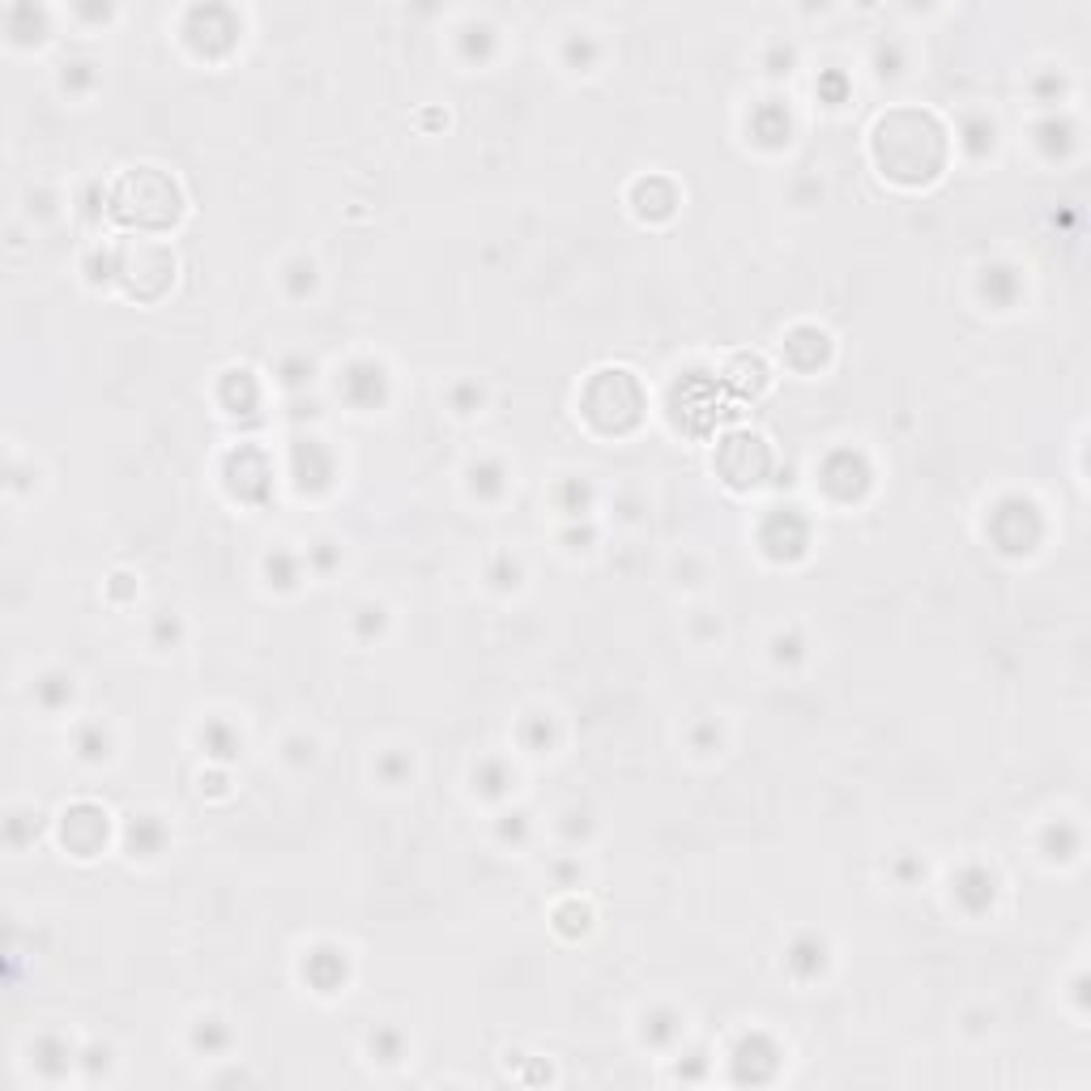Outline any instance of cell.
<instances>
[{
	"label": "cell",
	"instance_id": "cell-13",
	"mask_svg": "<svg viewBox=\"0 0 1091 1091\" xmlns=\"http://www.w3.org/2000/svg\"><path fill=\"white\" fill-rule=\"evenodd\" d=\"M218 18H222V9H188V13H183V43H188L192 52H201L205 60L231 56L235 43H240V26L218 31V26H213Z\"/></svg>",
	"mask_w": 1091,
	"mask_h": 1091
},
{
	"label": "cell",
	"instance_id": "cell-1",
	"mask_svg": "<svg viewBox=\"0 0 1091 1091\" xmlns=\"http://www.w3.org/2000/svg\"><path fill=\"white\" fill-rule=\"evenodd\" d=\"M870 149H875V163H879L882 176L904 183V188H921V183L943 176L950 142L938 115L916 111V107H900V111L882 115L875 124Z\"/></svg>",
	"mask_w": 1091,
	"mask_h": 1091
},
{
	"label": "cell",
	"instance_id": "cell-25",
	"mask_svg": "<svg viewBox=\"0 0 1091 1091\" xmlns=\"http://www.w3.org/2000/svg\"><path fill=\"white\" fill-rule=\"evenodd\" d=\"M516 738L525 746L528 755H550L555 746H559V721L550 716V712H542V708H533L521 716V725H516Z\"/></svg>",
	"mask_w": 1091,
	"mask_h": 1091
},
{
	"label": "cell",
	"instance_id": "cell-47",
	"mask_svg": "<svg viewBox=\"0 0 1091 1091\" xmlns=\"http://www.w3.org/2000/svg\"><path fill=\"white\" fill-rule=\"evenodd\" d=\"M687 746L695 750V755H721V746H725V734H721V725L704 716V721H695L691 730H687Z\"/></svg>",
	"mask_w": 1091,
	"mask_h": 1091
},
{
	"label": "cell",
	"instance_id": "cell-49",
	"mask_svg": "<svg viewBox=\"0 0 1091 1091\" xmlns=\"http://www.w3.org/2000/svg\"><path fill=\"white\" fill-rule=\"evenodd\" d=\"M1032 94H1036V103L1040 107H1057L1061 103V94H1066V73L1040 69L1036 73V81H1032Z\"/></svg>",
	"mask_w": 1091,
	"mask_h": 1091
},
{
	"label": "cell",
	"instance_id": "cell-30",
	"mask_svg": "<svg viewBox=\"0 0 1091 1091\" xmlns=\"http://www.w3.org/2000/svg\"><path fill=\"white\" fill-rule=\"evenodd\" d=\"M111 750H115V738H111V730H107L103 721H81L73 730V755L81 764H107Z\"/></svg>",
	"mask_w": 1091,
	"mask_h": 1091
},
{
	"label": "cell",
	"instance_id": "cell-10",
	"mask_svg": "<svg viewBox=\"0 0 1091 1091\" xmlns=\"http://www.w3.org/2000/svg\"><path fill=\"white\" fill-rule=\"evenodd\" d=\"M107 814L103 806L94 802H73L65 814H60V845L69 848L73 857H94L103 853L107 845Z\"/></svg>",
	"mask_w": 1091,
	"mask_h": 1091
},
{
	"label": "cell",
	"instance_id": "cell-53",
	"mask_svg": "<svg viewBox=\"0 0 1091 1091\" xmlns=\"http://www.w3.org/2000/svg\"><path fill=\"white\" fill-rule=\"evenodd\" d=\"M764 65H768V73H772V77H780V73L789 77V73H793V65H798V47H793V43H772V47L764 52Z\"/></svg>",
	"mask_w": 1091,
	"mask_h": 1091
},
{
	"label": "cell",
	"instance_id": "cell-39",
	"mask_svg": "<svg viewBox=\"0 0 1091 1091\" xmlns=\"http://www.w3.org/2000/svg\"><path fill=\"white\" fill-rule=\"evenodd\" d=\"M371 776L385 784V789H405L414 780V759L405 750H380L376 764H371Z\"/></svg>",
	"mask_w": 1091,
	"mask_h": 1091
},
{
	"label": "cell",
	"instance_id": "cell-7",
	"mask_svg": "<svg viewBox=\"0 0 1091 1091\" xmlns=\"http://www.w3.org/2000/svg\"><path fill=\"white\" fill-rule=\"evenodd\" d=\"M759 550L772 564H798L810 550V521L802 508H772L759 521Z\"/></svg>",
	"mask_w": 1091,
	"mask_h": 1091
},
{
	"label": "cell",
	"instance_id": "cell-31",
	"mask_svg": "<svg viewBox=\"0 0 1091 1091\" xmlns=\"http://www.w3.org/2000/svg\"><path fill=\"white\" fill-rule=\"evenodd\" d=\"M469 780H474V793H478V798L494 802V798H508V793H512V780H516V772L508 768V759L487 755V759H478V768H474Z\"/></svg>",
	"mask_w": 1091,
	"mask_h": 1091
},
{
	"label": "cell",
	"instance_id": "cell-17",
	"mask_svg": "<svg viewBox=\"0 0 1091 1091\" xmlns=\"http://www.w3.org/2000/svg\"><path fill=\"white\" fill-rule=\"evenodd\" d=\"M303 977L312 981L316 993H342L346 981H350V959H346V950L333 947V943H320V947L308 950V959H303Z\"/></svg>",
	"mask_w": 1091,
	"mask_h": 1091
},
{
	"label": "cell",
	"instance_id": "cell-3",
	"mask_svg": "<svg viewBox=\"0 0 1091 1091\" xmlns=\"http://www.w3.org/2000/svg\"><path fill=\"white\" fill-rule=\"evenodd\" d=\"M986 537H993V550L1002 555H1032L1045 542V516L1027 494H1002L986 516Z\"/></svg>",
	"mask_w": 1091,
	"mask_h": 1091
},
{
	"label": "cell",
	"instance_id": "cell-33",
	"mask_svg": "<svg viewBox=\"0 0 1091 1091\" xmlns=\"http://www.w3.org/2000/svg\"><path fill=\"white\" fill-rule=\"evenodd\" d=\"M550 499L567 521H589V512H593V487L585 478H559Z\"/></svg>",
	"mask_w": 1091,
	"mask_h": 1091
},
{
	"label": "cell",
	"instance_id": "cell-34",
	"mask_svg": "<svg viewBox=\"0 0 1091 1091\" xmlns=\"http://www.w3.org/2000/svg\"><path fill=\"white\" fill-rule=\"evenodd\" d=\"M1079 848H1083V836H1079V827L1075 823H1066V819H1057L1045 827V836H1040V853H1045V861H1079Z\"/></svg>",
	"mask_w": 1091,
	"mask_h": 1091
},
{
	"label": "cell",
	"instance_id": "cell-50",
	"mask_svg": "<svg viewBox=\"0 0 1091 1091\" xmlns=\"http://www.w3.org/2000/svg\"><path fill=\"white\" fill-rule=\"evenodd\" d=\"M149 639H154V648H176L179 639H183V623H179V614L171 610H163V614H154V627H149Z\"/></svg>",
	"mask_w": 1091,
	"mask_h": 1091
},
{
	"label": "cell",
	"instance_id": "cell-26",
	"mask_svg": "<svg viewBox=\"0 0 1091 1091\" xmlns=\"http://www.w3.org/2000/svg\"><path fill=\"white\" fill-rule=\"evenodd\" d=\"M231 1040H235V1032L222 1015H197L192 1027H188V1045L201 1057H222L231 1049Z\"/></svg>",
	"mask_w": 1091,
	"mask_h": 1091
},
{
	"label": "cell",
	"instance_id": "cell-21",
	"mask_svg": "<svg viewBox=\"0 0 1091 1091\" xmlns=\"http://www.w3.org/2000/svg\"><path fill=\"white\" fill-rule=\"evenodd\" d=\"M197 742H201V755L213 759V764H235V759H240V750H244L240 730H235L226 716H210V721L197 730Z\"/></svg>",
	"mask_w": 1091,
	"mask_h": 1091
},
{
	"label": "cell",
	"instance_id": "cell-44",
	"mask_svg": "<svg viewBox=\"0 0 1091 1091\" xmlns=\"http://www.w3.org/2000/svg\"><path fill=\"white\" fill-rule=\"evenodd\" d=\"M303 564L312 576H333L337 567H342V546L333 542V537H316L308 550H303Z\"/></svg>",
	"mask_w": 1091,
	"mask_h": 1091
},
{
	"label": "cell",
	"instance_id": "cell-32",
	"mask_svg": "<svg viewBox=\"0 0 1091 1091\" xmlns=\"http://www.w3.org/2000/svg\"><path fill=\"white\" fill-rule=\"evenodd\" d=\"M31 1061H35L47 1079H60V1075H69V1066H77V1049H73L69 1040H60V1036L47 1032V1036H38L35 1045H31Z\"/></svg>",
	"mask_w": 1091,
	"mask_h": 1091
},
{
	"label": "cell",
	"instance_id": "cell-24",
	"mask_svg": "<svg viewBox=\"0 0 1091 1091\" xmlns=\"http://www.w3.org/2000/svg\"><path fill=\"white\" fill-rule=\"evenodd\" d=\"M1036 137H1032V145L1049 158V163H1061L1070 149H1075V124L1066 120V115H1045V120H1036V129H1032Z\"/></svg>",
	"mask_w": 1091,
	"mask_h": 1091
},
{
	"label": "cell",
	"instance_id": "cell-8",
	"mask_svg": "<svg viewBox=\"0 0 1091 1091\" xmlns=\"http://www.w3.org/2000/svg\"><path fill=\"white\" fill-rule=\"evenodd\" d=\"M998 895H1002V879L989 870L986 861H964V866L950 875V904H955L964 916L993 913Z\"/></svg>",
	"mask_w": 1091,
	"mask_h": 1091
},
{
	"label": "cell",
	"instance_id": "cell-27",
	"mask_svg": "<svg viewBox=\"0 0 1091 1091\" xmlns=\"http://www.w3.org/2000/svg\"><path fill=\"white\" fill-rule=\"evenodd\" d=\"M73 695H77V687H73L69 669H47V673H38L35 687H31V700L43 712H65L73 704Z\"/></svg>",
	"mask_w": 1091,
	"mask_h": 1091
},
{
	"label": "cell",
	"instance_id": "cell-23",
	"mask_svg": "<svg viewBox=\"0 0 1091 1091\" xmlns=\"http://www.w3.org/2000/svg\"><path fill=\"white\" fill-rule=\"evenodd\" d=\"M959 145H964V154L968 158H989L993 149H998V120L989 115V111H968V115H959Z\"/></svg>",
	"mask_w": 1091,
	"mask_h": 1091
},
{
	"label": "cell",
	"instance_id": "cell-22",
	"mask_svg": "<svg viewBox=\"0 0 1091 1091\" xmlns=\"http://www.w3.org/2000/svg\"><path fill=\"white\" fill-rule=\"evenodd\" d=\"M682 1032H687V1020H682L673 1006H653V1011H644V1020H639V1040H644L648 1049H673V1045L682 1040Z\"/></svg>",
	"mask_w": 1091,
	"mask_h": 1091
},
{
	"label": "cell",
	"instance_id": "cell-40",
	"mask_svg": "<svg viewBox=\"0 0 1091 1091\" xmlns=\"http://www.w3.org/2000/svg\"><path fill=\"white\" fill-rule=\"evenodd\" d=\"M875 73L879 77H904L909 73V47H904V38H895V35H882L879 43H875Z\"/></svg>",
	"mask_w": 1091,
	"mask_h": 1091
},
{
	"label": "cell",
	"instance_id": "cell-15",
	"mask_svg": "<svg viewBox=\"0 0 1091 1091\" xmlns=\"http://www.w3.org/2000/svg\"><path fill=\"white\" fill-rule=\"evenodd\" d=\"M827 968H832V943H827L823 934H814V929L798 934V938L784 947V972H789L793 981H802V986L823 981Z\"/></svg>",
	"mask_w": 1091,
	"mask_h": 1091
},
{
	"label": "cell",
	"instance_id": "cell-37",
	"mask_svg": "<svg viewBox=\"0 0 1091 1091\" xmlns=\"http://www.w3.org/2000/svg\"><path fill=\"white\" fill-rule=\"evenodd\" d=\"M457 52H460V60L465 65H487L491 60V52H494V26L491 22H465L457 31Z\"/></svg>",
	"mask_w": 1091,
	"mask_h": 1091
},
{
	"label": "cell",
	"instance_id": "cell-42",
	"mask_svg": "<svg viewBox=\"0 0 1091 1091\" xmlns=\"http://www.w3.org/2000/svg\"><path fill=\"white\" fill-rule=\"evenodd\" d=\"M312 376H316V363L308 354H286L282 363H278V385L286 392H303V388L312 385Z\"/></svg>",
	"mask_w": 1091,
	"mask_h": 1091
},
{
	"label": "cell",
	"instance_id": "cell-20",
	"mask_svg": "<svg viewBox=\"0 0 1091 1091\" xmlns=\"http://www.w3.org/2000/svg\"><path fill=\"white\" fill-rule=\"evenodd\" d=\"M764 1057H780V1045H776L768 1032H746L738 1036V1045L730 1049V1066H734V1079L738 1083H759V1061Z\"/></svg>",
	"mask_w": 1091,
	"mask_h": 1091
},
{
	"label": "cell",
	"instance_id": "cell-43",
	"mask_svg": "<svg viewBox=\"0 0 1091 1091\" xmlns=\"http://www.w3.org/2000/svg\"><path fill=\"white\" fill-rule=\"evenodd\" d=\"M94 86H99V65H94V60H69L65 73H60V90L73 94V99L90 94Z\"/></svg>",
	"mask_w": 1091,
	"mask_h": 1091
},
{
	"label": "cell",
	"instance_id": "cell-29",
	"mask_svg": "<svg viewBox=\"0 0 1091 1091\" xmlns=\"http://www.w3.org/2000/svg\"><path fill=\"white\" fill-rule=\"evenodd\" d=\"M278 282H282V290H286V299H294V303H308L312 294H316V286H320V269H316V260L312 256H290L282 265V274H278Z\"/></svg>",
	"mask_w": 1091,
	"mask_h": 1091
},
{
	"label": "cell",
	"instance_id": "cell-12",
	"mask_svg": "<svg viewBox=\"0 0 1091 1091\" xmlns=\"http://www.w3.org/2000/svg\"><path fill=\"white\" fill-rule=\"evenodd\" d=\"M780 354L793 371L802 376H814L832 363V333L819 329V324H793L784 337H780Z\"/></svg>",
	"mask_w": 1091,
	"mask_h": 1091
},
{
	"label": "cell",
	"instance_id": "cell-41",
	"mask_svg": "<svg viewBox=\"0 0 1091 1091\" xmlns=\"http://www.w3.org/2000/svg\"><path fill=\"white\" fill-rule=\"evenodd\" d=\"M448 410L460 414V419L482 414L487 410V388L478 385V380H457V385L448 388Z\"/></svg>",
	"mask_w": 1091,
	"mask_h": 1091
},
{
	"label": "cell",
	"instance_id": "cell-51",
	"mask_svg": "<svg viewBox=\"0 0 1091 1091\" xmlns=\"http://www.w3.org/2000/svg\"><path fill=\"white\" fill-rule=\"evenodd\" d=\"M559 819H564V823H559V832H564L567 845H585V840H589V832H593V819H589V810L567 806Z\"/></svg>",
	"mask_w": 1091,
	"mask_h": 1091
},
{
	"label": "cell",
	"instance_id": "cell-9",
	"mask_svg": "<svg viewBox=\"0 0 1091 1091\" xmlns=\"http://www.w3.org/2000/svg\"><path fill=\"white\" fill-rule=\"evenodd\" d=\"M290 478L303 494H320L337 482V457L320 435H303L290 448Z\"/></svg>",
	"mask_w": 1091,
	"mask_h": 1091
},
{
	"label": "cell",
	"instance_id": "cell-19",
	"mask_svg": "<svg viewBox=\"0 0 1091 1091\" xmlns=\"http://www.w3.org/2000/svg\"><path fill=\"white\" fill-rule=\"evenodd\" d=\"M167 823L158 819V814H129V823H124V853L133 857V861H154V857H163L167 853Z\"/></svg>",
	"mask_w": 1091,
	"mask_h": 1091
},
{
	"label": "cell",
	"instance_id": "cell-35",
	"mask_svg": "<svg viewBox=\"0 0 1091 1091\" xmlns=\"http://www.w3.org/2000/svg\"><path fill=\"white\" fill-rule=\"evenodd\" d=\"M559 60H564L571 73H593L601 65V43L593 31H567L564 47H559Z\"/></svg>",
	"mask_w": 1091,
	"mask_h": 1091
},
{
	"label": "cell",
	"instance_id": "cell-52",
	"mask_svg": "<svg viewBox=\"0 0 1091 1091\" xmlns=\"http://www.w3.org/2000/svg\"><path fill=\"white\" fill-rule=\"evenodd\" d=\"M316 759V738L312 734H290L282 742V764L290 768H303V764H312Z\"/></svg>",
	"mask_w": 1091,
	"mask_h": 1091
},
{
	"label": "cell",
	"instance_id": "cell-4",
	"mask_svg": "<svg viewBox=\"0 0 1091 1091\" xmlns=\"http://www.w3.org/2000/svg\"><path fill=\"white\" fill-rule=\"evenodd\" d=\"M716 469H721V482H725V487L750 491V487H759V482L768 478L772 453H768L764 435H746V431H738V435H730V439L721 444Z\"/></svg>",
	"mask_w": 1091,
	"mask_h": 1091
},
{
	"label": "cell",
	"instance_id": "cell-11",
	"mask_svg": "<svg viewBox=\"0 0 1091 1091\" xmlns=\"http://www.w3.org/2000/svg\"><path fill=\"white\" fill-rule=\"evenodd\" d=\"M226 487L235 499H244V503H260L265 494L274 491V469H269V457L260 453V448H252V444H240L231 457H226Z\"/></svg>",
	"mask_w": 1091,
	"mask_h": 1091
},
{
	"label": "cell",
	"instance_id": "cell-55",
	"mask_svg": "<svg viewBox=\"0 0 1091 1091\" xmlns=\"http://www.w3.org/2000/svg\"><path fill=\"white\" fill-rule=\"evenodd\" d=\"M528 836V814H521V810H512V814H503L499 819V840H525Z\"/></svg>",
	"mask_w": 1091,
	"mask_h": 1091
},
{
	"label": "cell",
	"instance_id": "cell-5",
	"mask_svg": "<svg viewBox=\"0 0 1091 1091\" xmlns=\"http://www.w3.org/2000/svg\"><path fill=\"white\" fill-rule=\"evenodd\" d=\"M388 388H392L388 367L371 354H358L337 371V397L350 405L354 414H376L388 401Z\"/></svg>",
	"mask_w": 1091,
	"mask_h": 1091
},
{
	"label": "cell",
	"instance_id": "cell-45",
	"mask_svg": "<svg viewBox=\"0 0 1091 1091\" xmlns=\"http://www.w3.org/2000/svg\"><path fill=\"white\" fill-rule=\"evenodd\" d=\"M354 635L363 639V644H371L376 635H385V627H388V605H380V601H367V605H358L354 610Z\"/></svg>",
	"mask_w": 1091,
	"mask_h": 1091
},
{
	"label": "cell",
	"instance_id": "cell-36",
	"mask_svg": "<svg viewBox=\"0 0 1091 1091\" xmlns=\"http://www.w3.org/2000/svg\"><path fill=\"white\" fill-rule=\"evenodd\" d=\"M303 555H294V550H269L265 555V580H269V589H278V593H290V589H299V580H303Z\"/></svg>",
	"mask_w": 1091,
	"mask_h": 1091
},
{
	"label": "cell",
	"instance_id": "cell-38",
	"mask_svg": "<svg viewBox=\"0 0 1091 1091\" xmlns=\"http://www.w3.org/2000/svg\"><path fill=\"white\" fill-rule=\"evenodd\" d=\"M367 1054H371L376 1066H397L401 1057L410 1054V1040H405V1032H401V1027L385 1023V1027H376V1032L367 1036Z\"/></svg>",
	"mask_w": 1091,
	"mask_h": 1091
},
{
	"label": "cell",
	"instance_id": "cell-56",
	"mask_svg": "<svg viewBox=\"0 0 1091 1091\" xmlns=\"http://www.w3.org/2000/svg\"><path fill=\"white\" fill-rule=\"evenodd\" d=\"M555 879H559V887H576V879H580V861H555Z\"/></svg>",
	"mask_w": 1091,
	"mask_h": 1091
},
{
	"label": "cell",
	"instance_id": "cell-48",
	"mask_svg": "<svg viewBox=\"0 0 1091 1091\" xmlns=\"http://www.w3.org/2000/svg\"><path fill=\"white\" fill-rule=\"evenodd\" d=\"M806 657V639L798 635V627H784V632L772 635V661L776 666H793Z\"/></svg>",
	"mask_w": 1091,
	"mask_h": 1091
},
{
	"label": "cell",
	"instance_id": "cell-18",
	"mask_svg": "<svg viewBox=\"0 0 1091 1091\" xmlns=\"http://www.w3.org/2000/svg\"><path fill=\"white\" fill-rule=\"evenodd\" d=\"M512 487V469H508V460L503 457H474L469 460V469H465V491L474 494L478 503H499L503 494Z\"/></svg>",
	"mask_w": 1091,
	"mask_h": 1091
},
{
	"label": "cell",
	"instance_id": "cell-16",
	"mask_svg": "<svg viewBox=\"0 0 1091 1091\" xmlns=\"http://www.w3.org/2000/svg\"><path fill=\"white\" fill-rule=\"evenodd\" d=\"M746 133H750V142L764 145V149H784V145L793 142V111L780 103V99H764V103H755V111H750Z\"/></svg>",
	"mask_w": 1091,
	"mask_h": 1091
},
{
	"label": "cell",
	"instance_id": "cell-6",
	"mask_svg": "<svg viewBox=\"0 0 1091 1091\" xmlns=\"http://www.w3.org/2000/svg\"><path fill=\"white\" fill-rule=\"evenodd\" d=\"M819 487L832 503H861L875 487V469L857 448H836L819 465Z\"/></svg>",
	"mask_w": 1091,
	"mask_h": 1091
},
{
	"label": "cell",
	"instance_id": "cell-54",
	"mask_svg": "<svg viewBox=\"0 0 1091 1091\" xmlns=\"http://www.w3.org/2000/svg\"><path fill=\"white\" fill-rule=\"evenodd\" d=\"M891 875H895L900 887H913L916 879H925V861H916V857L904 853V857H895V861H891Z\"/></svg>",
	"mask_w": 1091,
	"mask_h": 1091
},
{
	"label": "cell",
	"instance_id": "cell-28",
	"mask_svg": "<svg viewBox=\"0 0 1091 1091\" xmlns=\"http://www.w3.org/2000/svg\"><path fill=\"white\" fill-rule=\"evenodd\" d=\"M218 388H231V397H222V405H226V414H256V405H260V385H256V376L247 371V367H231V371H222V385Z\"/></svg>",
	"mask_w": 1091,
	"mask_h": 1091
},
{
	"label": "cell",
	"instance_id": "cell-46",
	"mask_svg": "<svg viewBox=\"0 0 1091 1091\" xmlns=\"http://www.w3.org/2000/svg\"><path fill=\"white\" fill-rule=\"evenodd\" d=\"M521 559L512 555V550H499L491 564H487V580H491L494 589H521Z\"/></svg>",
	"mask_w": 1091,
	"mask_h": 1091
},
{
	"label": "cell",
	"instance_id": "cell-14",
	"mask_svg": "<svg viewBox=\"0 0 1091 1091\" xmlns=\"http://www.w3.org/2000/svg\"><path fill=\"white\" fill-rule=\"evenodd\" d=\"M977 299L986 303V312H1011L1023 299V269L1011 260H989L977 274Z\"/></svg>",
	"mask_w": 1091,
	"mask_h": 1091
},
{
	"label": "cell",
	"instance_id": "cell-2",
	"mask_svg": "<svg viewBox=\"0 0 1091 1091\" xmlns=\"http://www.w3.org/2000/svg\"><path fill=\"white\" fill-rule=\"evenodd\" d=\"M644 385L627 367H601L580 392V414L598 435H632L644 423Z\"/></svg>",
	"mask_w": 1091,
	"mask_h": 1091
}]
</instances>
